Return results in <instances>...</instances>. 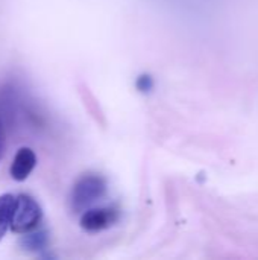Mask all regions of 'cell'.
I'll return each mask as SVG.
<instances>
[{
    "label": "cell",
    "mask_w": 258,
    "mask_h": 260,
    "mask_svg": "<svg viewBox=\"0 0 258 260\" xmlns=\"http://www.w3.org/2000/svg\"><path fill=\"white\" fill-rule=\"evenodd\" d=\"M36 165V155L35 152L30 149V148H20L14 157V161L11 165V177L15 180V181H24L30 172L33 171Z\"/></svg>",
    "instance_id": "cell-4"
},
{
    "label": "cell",
    "mask_w": 258,
    "mask_h": 260,
    "mask_svg": "<svg viewBox=\"0 0 258 260\" xmlns=\"http://www.w3.org/2000/svg\"><path fill=\"white\" fill-rule=\"evenodd\" d=\"M3 143H5V129H3V122L0 117V155L3 152Z\"/></svg>",
    "instance_id": "cell-8"
},
{
    "label": "cell",
    "mask_w": 258,
    "mask_h": 260,
    "mask_svg": "<svg viewBox=\"0 0 258 260\" xmlns=\"http://www.w3.org/2000/svg\"><path fill=\"white\" fill-rule=\"evenodd\" d=\"M135 85H137V88H138L140 91L146 93V91H149V90L154 87V82H152V78H151V76L143 75V76H140V78L137 79Z\"/></svg>",
    "instance_id": "cell-7"
},
{
    "label": "cell",
    "mask_w": 258,
    "mask_h": 260,
    "mask_svg": "<svg viewBox=\"0 0 258 260\" xmlns=\"http://www.w3.org/2000/svg\"><path fill=\"white\" fill-rule=\"evenodd\" d=\"M43 219V210L35 198L30 195H18L15 198V209L11 219V229L15 233H27L40 225Z\"/></svg>",
    "instance_id": "cell-2"
},
{
    "label": "cell",
    "mask_w": 258,
    "mask_h": 260,
    "mask_svg": "<svg viewBox=\"0 0 258 260\" xmlns=\"http://www.w3.org/2000/svg\"><path fill=\"white\" fill-rule=\"evenodd\" d=\"M106 180L99 174H85L73 186L70 207L75 213H82L106 193Z\"/></svg>",
    "instance_id": "cell-1"
},
{
    "label": "cell",
    "mask_w": 258,
    "mask_h": 260,
    "mask_svg": "<svg viewBox=\"0 0 258 260\" xmlns=\"http://www.w3.org/2000/svg\"><path fill=\"white\" fill-rule=\"evenodd\" d=\"M119 219H120V210L116 206H106V207L87 209L85 212H82L79 224L82 230L88 233H97L113 227Z\"/></svg>",
    "instance_id": "cell-3"
},
{
    "label": "cell",
    "mask_w": 258,
    "mask_h": 260,
    "mask_svg": "<svg viewBox=\"0 0 258 260\" xmlns=\"http://www.w3.org/2000/svg\"><path fill=\"white\" fill-rule=\"evenodd\" d=\"M24 236H21L20 239V247L24 250V251H33V253H38V251H43L47 248L49 245V233L47 230L44 229H33L27 233H23Z\"/></svg>",
    "instance_id": "cell-5"
},
{
    "label": "cell",
    "mask_w": 258,
    "mask_h": 260,
    "mask_svg": "<svg viewBox=\"0 0 258 260\" xmlns=\"http://www.w3.org/2000/svg\"><path fill=\"white\" fill-rule=\"evenodd\" d=\"M15 198L17 197L11 193H5L0 197V241L3 239L6 230L11 225V219L15 209Z\"/></svg>",
    "instance_id": "cell-6"
}]
</instances>
